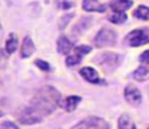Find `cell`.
Returning <instances> with one entry per match:
<instances>
[{
    "mask_svg": "<svg viewBox=\"0 0 149 129\" xmlns=\"http://www.w3.org/2000/svg\"><path fill=\"white\" fill-rule=\"evenodd\" d=\"M62 100L61 93L50 85L41 87L31 99V106L41 114L49 115L56 110Z\"/></svg>",
    "mask_w": 149,
    "mask_h": 129,
    "instance_id": "1",
    "label": "cell"
},
{
    "mask_svg": "<svg viewBox=\"0 0 149 129\" xmlns=\"http://www.w3.org/2000/svg\"><path fill=\"white\" fill-rule=\"evenodd\" d=\"M97 58H98L97 63L107 73L114 71L122 62V56L121 55H118V53H114V52H109V51L99 55Z\"/></svg>",
    "mask_w": 149,
    "mask_h": 129,
    "instance_id": "2",
    "label": "cell"
},
{
    "mask_svg": "<svg viewBox=\"0 0 149 129\" xmlns=\"http://www.w3.org/2000/svg\"><path fill=\"white\" fill-rule=\"evenodd\" d=\"M16 119L20 123L30 126V124H36L42 121V114L36 110L33 106L31 107H24L21 110L17 112Z\"/></svg>",
    "mask_w": 149,
    "mask_h": 129,
    "instance_id": "3",
    "label": "cell"
},
{
    "mask_svg": "<svg viewBox=\"0 0 149 129\" xmlns=\"http://www.w3.org/2000/svg\"><path fill=\"white\" fill-rule=\"evenodd\" d=\"M116 43V33L109 28H101L94 37V44L97 48L113 46Z\"/></svg>",
    "mask_w": 149,
    "mask_h": 129,
    "instance_id": "4",
    "label": "cell"
},
{
    "mask_svg": "<svg viewBox=\"0 0 149 129\" xmlns=\"http://www.w3.org/2000/svg\"><path fill=\"white\" fill-rule=\"evenodd\" d=\"M125 41L129 46H140L149 43V30L148 29H134L126 37Z\"/></svg>",
    "mask_w": 149,
    "mask_h": 129,
    "instance_id": "5",
    "label": "cell"
},
{
    "mask_svg": "<svg viewBox=\"0 0 149 129\" xmlns=\"http://www.w3.org/2000/svg\"><path fill=\"white\" fill-rule=\"evenodd\" d=\"M71 129H109V124L100 117L91 116L73 126Z\"/></svg>",
    "mask_w": 149,
    "mask_h": 129,
    "instance_id": "6",
    "label": "cell"
},
{
    "mask_svg": "<svg viewBox=\"0 0 149 129\" xmlns=\"http://www.w3.org/2000/svg\"><path fill=\"white\" fill-rule=\"evenodd\" d=\"M91 52V48L87 45H79L72 49V53L69 55L65 59V63L68 66H74L77 64H79L81 62L83 56H85L86 53Z\"/></svg>",
    "mask_w": 149,
    "mask_h": 129,
    "instance_id": "7",
    "label": "cell"
},
{
    "mask_svg": "<svg viewBox=\"0 0 149 129\" xmlns=\"http://www.w3.org/2000/svg\"><path fill=\"white\" fill-rule=\"evenodd\" d=\"M123 96H125V100L130 105V106H134V107H137L141 105L142 102V94L140 92V89L133 85H128L125 87L123 89Z\"/></svg>",
    "mask_w": 149,
    "mask_h": 129,
    "instance_id": "8",
    "label": "cell"
},
{
    "mask_svg": "<svg viewBox=\"0 0 149 129\" xmlns=\"http://www.w3.org/2000/svg\"><path fill=\"white\" fill-rule=\"evenodd\" d=\"M79 74L88 83L91 84H95V85H101L105 84V80H102L99 77V73L97 72L95 69L91 67V66H84L79 70Z\"/></svg>",
    "mask_w": 149,
    "mask_h": 129,
    "instance_id": "9",
    "label": "cell"
},
{
    "mask_svg": "<svg viewBox=\"0 0 149 129\" xmlns=\"http://www.w3.org/2000/svg\"><path fill=\"white\" fill-rule=\"evenodd\" d=\"M83 9L86 10V12L104 13L107 9V5L101 3L98 0H84L83 1Z\"/></svg>",
    "mask_w": 149,
    "mask_h": 129,
    "instance_id": "10",
    "label": "cell"
},
{
    "mask_svg": "<svg viewBox=\"0 0 149 129\" xmlns=\"http://www.w3.org/2000/svg\"><path fill=\"white\" fill-rule=\"evenodd\" d=\"M80 101H81V98L79 95H70V96L65 98L64 100H61L59 106L62 108H64L66 112H73Z\"/></svg>",
    "mask_w": 149,
    "mask_h": 129,
    "instance_id": "11",
    "label": "cell"
},
{
    "mask_svg": "<svg viewBox=\"0 0 149 129\" xmlns=\"http://www.w3.org/2000/svg\"><path fill=\"white\" fill-rule=\"evenodd\" d=\"M133 78L137 81H144L149 79V60L143 62V64L133 72Z\"/></svg>",
    "mask_w": 149,
    "mask_h": 129,
    "instance_id": "12",
    "label": "cell"
},
{
    "mask_svg": "<svg viewBox=\"0 0 149 129\" xmlns=\"http://www.w3.org/2000/svg\"><path fill=\"white\" fill-rule=\"evenodd\" d=\"M73 49V43L65 36H59L57 40V51L62 55H68Z\"/></svg>",
    "mask_w": 149,
    "mask_h": 129,
    "instance_id": "13",
    "label": "cell"
},
{
    "mask_svg": "<svg viewBox=\"0 0 149 129\" xmlns=\"http://www.w3.org/2000/svg\"><path fill=\"white\" fill-rule=\"evenodd\" d=\"M34 51H35V44H34L33 40L29 36H26L23 38L22 46H21V57L28 58L34 53Z\"/></svg>",
    "mask_w": 149,
    "mask_h": 129,
    "instance_id": "14",
    "label": "cell"
},
{
    "mask_svg": "<svg viewBox=\"0 0 149 129\" xmlns=\"http://www.w3.org/2000/svg\"><path fill=\"white\" fill-rule=\"evenodd\" d=\"M133 6L132 0H112L109 7L114 12H125Z\"/></svg>",
    "mask_w": 149,
    "mask_h": 129,
    "instance_id": "15",
    "label": "cell"
},
{
    "mask_svg": "<svg viewBox=\"0 0 149 129\" xmlns=\"http://www.w3.org/2000/svg\"><path fill=\"white\" fill-rule=\"evenodd\" d=\"M118 129H136L134 120L128 114H121L118 120Z\"/></svg>",
    "mask_w": 149,
    "mask_h": 129,
    "instance_id": "16",
    "label": "cell"
},
{
    "mask_svg": "<svg viewBox=\"0 0 149 129\" xmlns=\"http://www.w3.org/2000/svg\"><path fill=\"white\" fill-rule=\"evenodd\" d=\"M17 44H19V41H17V36L14 34V33H10L8 35V38L6 40V43H5V50L8 52V53H13L16 51L17 49Z\"/></svg>",
    "mask_w": 149,
    "mask_h": 129,
    "instance_id": "17",
    "label": "cell"
},
{
    "mask_svg": "<svg viewBox=\"0 0 149 129\" xmlns=\"http://www.w3.org/2000/svg\"><path fill=\"white\" fill-rule=\"evenodd\" d=\"M108 21H111L114 24H121L127 21V15L125 12H112L108 15Z\"/></svg>",
    "mask_w": 149,
    "mask_h": 129,
    "instance_id": "18",
    "label": "cell"
},
{
    "mask_svg": "<svg viewBox=\"0 0 149 129\" xmlns=\"http://www.w3.org/2000/svg\"><path fill=\"white\" fill-rule=\"evenodd\" d=\"M133 16L136 17V19H139V20H144V21L149 20V7L143 6V5L139 6L133 12Z\"/></svg>",
    "mask_w": 149,
    "mask_h": 129,
    "instance_id": "19",
    "label": "cell"
},
{
    "mask_svg": "<svg viewBox=\"0 0 149 129\" xmlns=\"http://www.w3.org/2000/svg\"><path fill=\"white\" fill-rule=\"evenodd\" d=\"M91 23H92V19L91 17H81V20L79 21V23H77V26L74 27L73 31L74 33H81L87 27H90Z\"/></svg>",
    "mask_w": 149,
    "mask_h": 129,
    "instance_id": "20",
    "label": "cell"
},
{
    "mask_svg": "<svg viewBox=\"0 0 149 129\" xmlns=\"http://www.w3.org/2000/svg\"><path fill=\"white\" fill-rule=\"evenodd\" d=\"M73 16H74L73 13H71V14H64L63 16H61L59 17V21H58V28L61 30H64L66 28V26L70 23V21H71V19Z\"/></svg>",
    "mask_w": 149,
    "mask_h": 129,
    "instance_id": "21",
    "label": "cell"
},
{
    "mask_svg": "<svg viewBox=\"0 0 149 129\" xmlns=\"http://www.w3.org/2000/svg\"><path fill=\"white\" fill-rule=\"evenodd\" d=\"M56 5L58 8L61 9H70L71 7H73V3L70 2L69 0H56Z\"/></svg>",
    "mask_w": 149,
    "mask_h": 129,
    "instance_id": "22",
    "label": "cell"
},
{
    "mask_svg": "<svg viewBox=\"0 0 149 129\" xmlns=\"http://www.w3.org/2000/svg\"><path fill=\"white\" fill-rule=\"evenodd\" d=\"M35 65L40 69V70H42V71H50V65H49V63H47L45 60H42V59H36L35 60Z\"/></svg>",
    "mask_w": 149,
    "mask_h": 129,
    "instance_id": "23",
    "label": "cell"
},
{
    "mask_svg": "<svg viewBox=\"0 0 149 129\" xmlns=\"http://www.w3.org/2000/svg\"><path fill=\"white\" fill-rule=\"evenodd\" d=\"M19 129L13 122H9V121H6V122H2V124H0V129Z\"/></svg>",
    "mask_w": 149,
    "mask_h": 129,
    "instance_id": "24",
    "label": "cell"
},
{
    "mask_svg": "<svg viewBox=\"0 0 149 129\" xmlns=\"http://www.w3.org/2000/svg\"><path fill=\"white\" fill-rule=\"evenodd\" d=\"M139 60H140L141 63H143V62H148V60H149V50H146L144 52H142V53L140 55Z\"/></svg>",
    "mask_w": 149,
    "mask_h": 129,
    "instance_id": "25",
    "label": "cell"
},
{
    "mask_svg": "<svg viewBox=\"0 0 149 129\" xmlns=\"http://www.w3.org/2000/svg\"><path fill=\"white\" fill-rule=\"evenodd\" d=\"M6 57H5V55L2 53V52H0V69H2V67H5V65H6Z\"/></svg>",
    "mask_w": 149,
    "mask_h": 129,
    "instance_id": "26",
    "label": "cell"
},
{
    "mask_svg": "<svg viewBox=\"0 0 149 129\" xmlns=\"http://www.w3.org/2000/svg\"><path fill=\"white\" fill-rule=\"evenodd\" d=\"M2 115H3V114H2V112H0V117H1Z\"/></svg>",
    "mask_w": 149,
    "mask_h": 129,
    "instance_id": "27",
    "label": "cell"
},
{
    "mask_svg": "<svg viewBox=\"0 0 149 129\" xmlns=\"http://www.w3.org/2000/svg\"><path fill=\"white\" fill-rule=\"evenodd\" d=\"M0 29H1V24H0Z\"/></svg>",
    "mask_w": 149,
    "mask_h": 129,
    "instance_id": "28",
    "label": "cell"
}]
</instances>
